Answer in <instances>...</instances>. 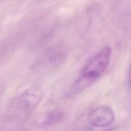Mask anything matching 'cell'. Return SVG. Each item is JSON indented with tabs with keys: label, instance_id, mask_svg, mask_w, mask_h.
Here are the masks:
<instances>
[{
	"label": "cell",
	"instance_id": "cell-2",
	"mask_svg": "<svg viewBox=\"0 0 131 131\" xmlns=\"http://www.w3.org/2000/svg\"><path fill=\"white\" fill-rule=\"evenodd\" d=\"M43 95V90L39 86H33L25 91L18 100L19 110L25 114L30 113L39 104Z\"/></svg>",
	"mask_w": 131,
	"mask_h": 131
},
{
	"label": "cell",
	"instance_id": "cell-5",
	"mask_svg": "<svg viewBox=\"0 0 131 131\" xmlns=\"http://www.w3.org/2000/svg\"><path fill=\"white\" fill-rule=\"evenodd\" d=\"M129 86H130V88L131 90V63L130 67H129Z\"/></svg>",
	"mask_w": 131,
	"mask_h": 131
},
{
	"label": "cell",
	"instance_id": "cell-1",
	"mask_svg": "<svg viewBox=\"0 0 131 131\" xmlns=\"http://www.w3.org/2000/svg\"><path fill=\"white\" fill-rule=\"evenodd\" d=\"M111 58V47L106 46L84 66L81 72V79L92 82L99 78L108 68Z\"/></svg>",
	"mask_w": 131,
	"mask_h": 131
},
{
	"label": "cell",
	"instance_id": "cell-3",
	"mask_svg": "<svg viewBox=\"0 0 131 131\" xmlns=\"http://www.w3.org/2000/svg\"><path fill=\"white\" fill-rule=\"evenodd\" d=\"M115 121V113L111 107L102 106L91 112L88 116V122L95 127H106L110 126Z\"/></svg>",
	"mask_w": 131,
	"mask_h": 131
},
{
	"label": "cell",
	"instance_id": "cell-4",
	"mask_svg": "<svg viewBox=\"0 0 131 131\" xmlns=\"http://www.w3.org/2000/svg\"><path fill=\"white\" fill-rule=\"evenodd\" d=\"M66 117V113L61 109H56L49 113L43 121L46 126H52L61 122Z\"/></svg>",
	"mask_w": 131,
	"mask_h": 131
}]
</instances>
